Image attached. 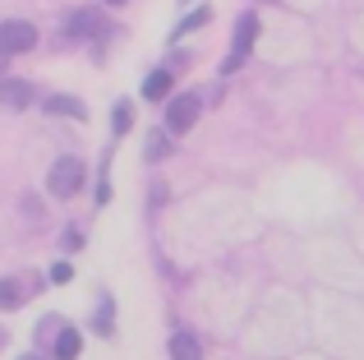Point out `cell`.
Wrapping results in <instances>:
<instances>
[{"mask_svg": "<svg viewBox=\"0 0 364 360\" xmlns=\"http://www.w3.org/2000/svg\"><path fill=\"white\" fill-rule=\"evenodd\" d=\"M46 189H51L55 198H74L83 189V162L79 157H60V162L51 166V176H46Z\"/></svg>", "mask_w": 364, "mask_h": 360, "instance_id": "obj_1", "label": "cell"}, {"mask_svg": "<svg viewBox=\"0 0 364 360\" xmlns=\"http://www.w3.org/2000/svg\"><path fill=\"white\" fill-rule=\"evenodd\" d=\"M254 37H258V18H254V14H240V23H235V42H231V55H226V65H222L226 74H235V70L249 60V51H254Z\"/></svg>", "mask_w": 364, "mask_h": 360, "instance_id": "obj_2", "label": "cell"}, {"mask_svg": "<svg viewBox=\"0 0 364 360\" xmlns=\"http://www.w3.org/2000/svg\"><path fill=\"white\" fill-rule=\"evenodd\" d=\"M33 46H37L33 23H23V18H5V23H0V51L18 55V51H33Z\"/></svg>", "mask_w": 364, "mask_h": 360, "instance_id": "obj_3", "label": "cell"}, {"mask_svg": "<svg viewBox=\"0 0 364 360\" xmlns=\"http://www.w3.org/2000/svg\"><path fill=\"white\" fill-rule=\"evenodd\" d=\"M194 120H198V97L194 92H180L166 107V129L171 134H185V129H194Z\"/></svg>", "mask_w": 364, "mask_h": 360, "instance_id": "obj_4", "label": "cell"}, {"mask_svg": "<svg viewBox=\"0 0 364 360\" xmlns=\"http://www.w3.org/2000/svg\"><path fill=\"white\" fill-rule=\"evenodd\" d=\"M33 296V277H0V309H14Z\"/></svg>", "mask_w": 364, "mask_h": 360, "instance_id": "obj_5", "label": "cell"}, {"mask_svg": "<svg viewBox=\"0 0 364 360\" xmlns=\"http://www.w3.org/2000/svg\"><path fill=\"white\" fill-rule=\"evenodd\" d=\"M65 28H70V37H97L102 33V14L83 5V9H74V14H70V23H65Z\"/></svg>", "mask_w": 364, "mask_h": 360, "instance_id": "obj_6", "label": "cell"}, {"mask_svg": "<svg viewBox=\"0 0 364 360\" xmlns=\"http://www.w3.org/2000/svg\"><path fill=\"white\" fill-rule=\"evenodd\" d=\"M28 102H33V88H28L23 79H5L0 83V107H28Z\"/></svg>", "mask_w": 364, "mask_h": 360, "instance_id": "obj_7", "label": "cell"}, {"mask_svg": "<svg viewBox=\"0 0 364 360\" xmlns=\"http://www.w3.org/2000/svg\"><path fill=\"white\" fill-rule=\"evenodd\" d=\"M46 111H51V116H74V120H83V116H88L79 97H46Z\"/></svg>", "mask_w": 364, "mask_h": 360, "instance_id": "obj_8", "label": "cell"}, {"mask_svg": "<svg viewBox=\"0 0 364 360\" xmlns=\"http://www.w3.org/2000/svg\"><path fill=\"white\" fill-rule=\"evenodd\" d=\"M166 92H171V74L166 70H152L148 79H143V97L157 102V97H166Z\"/></svg>", "mask_w": 364, "mask_h": 360, "instance_id": "obj_9", "label": "cell"}, {"mask_svg": "<svg viewBox=\"0 0 364 360\" xmlns=\"http://www.w3.org/2000/svg\"><path fill=\"white\" fill-rule=\"evenodd\" d=\"M79 346H83V337L74 333V328H60V337H55V356H60V360H74V356H79Z\"/></svg>", "mask_w": 364, "mask_h": 360, "instance_id": "obj_10", "label": "cell"}, {"mask_svg": "<svg viewBox=\"0 0 364 360\" xmlns=\"http://www.w3.org/2000/svg\"><path fill=\"white\" fill-rule=\"evenodd\" d=\"M171 356H176V360H198L203 351H198V342L189 333H176V337H171Z\"/></svg>", "mask_w": 364, "mask_h": 360, "instance_id": "obj_11", "label": "cell"}, {"mask_svg": "<svg viewBox=\"0 0 364 360\" xmlns=\"http://www.w3.org/2000/svg\"><path fill=\"white\" fill-rule=\"evenodd\" d=\"M129 125H134V111H129V102H120L116 107V134H124Z\"/></svg>", "mask_w": 364, "mask_h": 360, "instance_id": "obj_12", "label": "cell"}, {"mask_svg": "<svg viewBox=\"0 0 364 360\" xmlns=\"http://www.w3.org/2000/svg\"><path fill=\"white\" fill-rule=\"evenodd\" d=\"M60 245H65V250H83V231H79V226H70V231L60 235Z\"/></svg>", "mask_w": 364, "mask_h": 360, "instance_id": "obj_13", "label": "cell"}, {"mask_svg": "<svg viewBox=\"0 0 364 360\" xmlns=\"http://www.w3.org/2000/svg\"><path fill=\"white\" fill-rule=\"evenodd\" d=\"M97 333H111V300H102L97 309Z\"/></svg>", "mask_w": 364, "mask_h": 360, "instance_id": "obj_14", "label": "cell"}, {"mask_svg": "<svg viewBox=\"0 0 364 360\" xmlns=\"http://www.w3.org/2000/svg\"><path fill=\"white\" fill-rule=\"evenodd\" d=\"M208 18H213V14H208V5H198V9H194V14H189V18H185V28H203V23H208Z\"/></svg>", "mask_w": 364, "mask_h": 360, "instance_id": "obj_15", "label": "cell"}, {"mask_svg": "<svg viewBox=\"0 0 364 360\" xmlns=\"http://www.w3.org/2000/svg\"><path fill=\"white\" fill-rule=\"evenodd\" d=\"M148 157L157 162V157H166V139H148Z\"/></svg>", "mask_w": 364, "mask_h": 360, "instance_id": "obj_16", "label": "cell"}, {"mask_svg": "<svg viewBox=\"0 0 364 360\" xmlns=\"http://www.w3.org/2000/svg\"><path fill=\"white\" fill-rule=\"evenodd\" d=\"M70 277H74L70 263H55V268H51V282H70Z\"/></svg>", "mask_w": 364, "mask_h": 360, "instance_id": "obj_17", "label": "cell"}, {"mask_svg": "<svg viewBox=\"0 0 364 360\" xmlns=\"http://www.w3.org/2000/svg\"><path fill=\"white\" fill-rule=\"evenodd\" d=\"M5 60H9V51H0V70H5Z\"/></svg>", "mask_w": 364, "mask_h": 360, "instance_id": "obj_18", "label": "cell"}, {"mask_svg": "<svg viewBox=\"0 0 364 360\" xmlns=\"http://www.w3.org/2000/svg\"><path fill=\"white\" fill-rule=\"evenodd\" d=\"M107 5H124V0H107Z\"/></svg>", "mask_w": 364, "mask_h": 360, "instance_id": "obj_19", "label": "cell"}]
</instances>
